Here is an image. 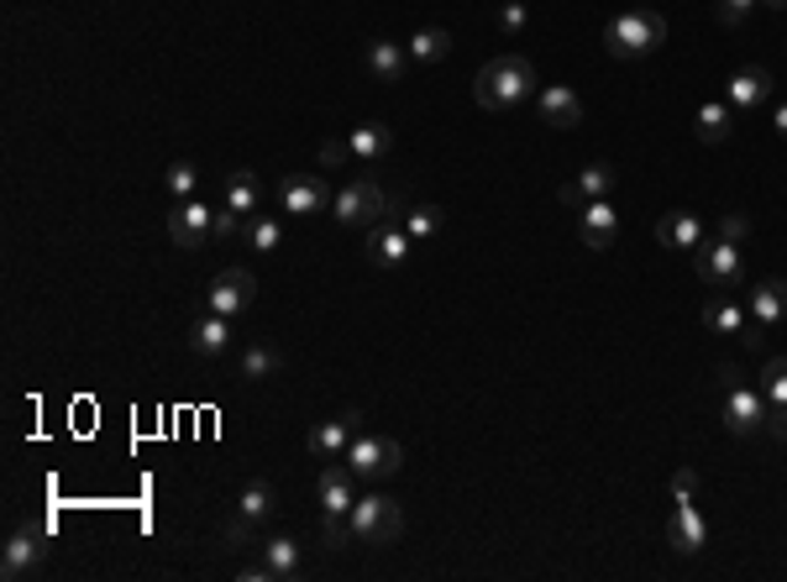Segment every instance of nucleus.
I'll use <instances>...</instances> for the list:
<instances>
[{"label":"nucleus","mask_w":787,"mask_h":582,"mask_svg":"<svg viewBox=\"0 0 787 582\" xmlns=\"http://www.w3.org/2000/svg\"><path fill=\"white\" fill-rule=\"evenodd\" d=\"M530 89H536V68H530V58H520V53H499L494 64L478 68L473 100H478L483 110H515Z\"/></svg>","instance_id":"f257e3e1"},{"label":"nucleus","mask_w":787,"mask_h":582,"mask_svg":"<svg viewBox=\"0 0 787 582\" xmlns=\"http://www.w3.org/2000/svg\"><path fill=\"white\" fill-rule=\"evenodd\" d=\"M661 43H667V17H656V11H625L604 26L610 58H646Z\"/></svg>","instance_id":"f03ea898"},{"label":"nucleus","mask_w":787,"mask_h":582,"mask_svg":"<svg viewBox=\"0 0 787 582\" xmlns=\"http://www.w3.org/2000/svg\"><path fill=\"white\" fill-rule=\"evenodd\" d=\"M331 216L342 220V226H378V220L389 216V194L378 190L373 179H352V184H342V190L331 194Z\"/></svg>","instance_id":"7ed1b4c3"},{"label":"nucleus","mask_w":787,"mask_h":582,"mask_svg":"<svg viewBox=\"0 0 787 582\" xmlns=\"http://www.w3.org/2000/svg\"><path fill=\"white\" fill-rule=\"evenodd\" d=\"M352 540H363V546H389L394 536H399V525H405V515H399V504L384 494H363L357 504H352Z\"/></svg>","instance_id":"20e7f679"},{"label":"nucleus","mask_w":787,"mask_h":582,"mask_svg":"<svg viewBox=\"0 0 787 582\" xmlns=\"http://www.w3.org/2000/svg\"><path fill=\"white\" fill-rule=\"evenodd\" d=\"M347 467L357 477H368V483L399 477V467H405V446H399V441H389V435H352Z\"/></svg>","instance_id":"39448f33"},{"label":"nucleus","mask_w":787,"mask_h":582,"mask_svg":"<svg viewBox=\"0 0 787 582\" xmlns=\"http://www.w3.org/2000/svg\"><path fill=\"white\" fill-rule=\"evenodd\" d=\"M693 273H699L709 289L730 294L741 283V247L735 241H699L693 247Z\"/></svg>","instance_id":"423d86ee"},{"label":"nucleus","mask_w":787,"mask_h":582,"mask_svg":"<svg viewBox=\"0 0 787 582\" xmlns=\"http://www.w3.org/2000/svg\"><path fill=\"white\" fill-rule=\"evenodd\" d=\"M169 231H174V241L184 247V252H205L216 237V211L205 205V200H179L174 216H169Z\"/></svg>","instance_id":"0eeeda50"},{"label":"nucleus","mask_w":787,"mask_h":582,"mask_svg":"<svg viewBox=\"0 0 787 582\" xmlns=\"http://www.w3.org/2000/svg\"><path fill=\"white\" fill-rule=\"evenodd\" d=\"M43 557H47V540H43V530H32V525H22V530H11V540L0 546V578H6V582H22V578H32V572L43 567Z\"/></svg>","instance_id":"6e6552de"},{"label":"nucleus","mask_w":787,"mask_h":582,"mask_svg":"<svg viewBox=\"0 0 787 582\" xmlns=\"http://www.w3.org/2000/svg\"><path fill=\"white\" fill-rule=\"evenodd\" d=\"M258 300V279L247 273V268H226L211 279V294H205V310H216V315H231L237 321L247 304Z\"/></svg>","instance_id":"1a4fd4ad"},{"label":"nucleus","mask_w":787,"mask_h":582,"mask_svg":"<svg viewBox=\"0 0 787 582\" xmlns=\"http://www.w3.org/2000/svg\"><path fill=\"white\" fill-rule=\"evenodd\" d=\"M300 572H305V557H300V546H294L289 536L268 540L258 567H241V578L247 582H294Z\"/></svg>","instance_id":"9d476101"},{"label":"nucleus","mask_w":787,"mask_h":582,"mask_svg":"<svg viewBox=\"0 0 787 582\" xmlns=\"http://www.w3.org/2000/svg\"><path fill=\"white\" fill-rule=\"evenodd\" d=\"M766 425V394L745 388L741 378H730V394H724V431L730 435H751Z\"/></svg>","instance_id":"9b49d317"},{"label":"nucleus","mask_w":787,"mask_h":582,"mask_svg":"<svg viewBox=\"0 0 787 582\" xmlns=\"http://www.w3.org/2000/svg\"><path fill=\"white\" fill-rule=\"evenodd\" d=\"M410 231L405 226H394L389 216L378 220V226H368V241H363V258H368V268H399V262L410 258Z\"/></svg>","instance_id":"f8f14e48"},{"label":"nucleus","mask_w":787,"mask_h":582,"mask_svg":"<svg viewBox=\"0 0 787 582\" xmlns=\"http://www.w3.org/2000/svg\"><path fill=\"white\" fill-rule=\"evenodd\" d=\"M703 540H709V525H703V515L693 509V498H672V519H667V546H672L678 557H693V551H703Z\"/></svg>","instance_id":"ddd939ff"},{"label":"nucleus","mask_w":787,"mask_h":582,"mask_svg":"<svg viewBox=\"0 0 787 582\" xmlns=\"http://www.w3.org/2000/svg\"><path fill=\"white\" fill-rule=\"evenodd\" d=\"M352 477H357V473L347 467V456H342V462L331 456L326 467H321V515H342V519L352 515V504H357Z\"/></svg>","instance_id":"4468645a"},{"label":"nucleus","mask_w":787,"mask_h":582,"mask_svg":"<svg viewBox=\"0 0 787 582\" xmlns=\"http://www.w3.org/2000/svg\"><path fill=\"white\" fill-rule=\"evenodd\" d=\"M357 420H363L357 410H347L342 420H321V425H315V431L305 435L310 456H321V462H331V456H347L352 435H357Z\"/></svg>","instance_id":"2eb2a0df"},{"label":"nucleus","mask_w":787,"mask_h":582,"mask_svg":"<svg viewBox=\"0 0 787 582\" xmlns=\"http://www.w3.org/2000/svg\"><path fill=\"white\" fill-rule=\"evenodd\" d=\"M745 310H751V325H756V331H772V325H783L787 321V279H766V283H756V289H751V304H745Z\"/></svg>","instance_id":"dca6fc26"},{"label":"nucleus","mask_w":787,"mask_h":582,"mask_svg":"<svg viewBox=\"0 0 787 582\" xmlns=\"http://www.w3.org/2000/svg\"><path fill=\"white\" fill-rule=\"evenodd\" d=\"M578 231L589 241V252H610L614 231H619V211H614L610 200H593V205L578 211Z\"/></svg>","instance_id":"f3484780"},{"label":"nucleus","mask_w":787,"mask_h":582,"mask_svg":"<svg viewBox=\"0 0 787 582\" xmlns=\"http://www.w3.org/2000/svg\"><path fill=\"white\" fill-rule=\"evenodd\" d=\"M610 190H614V169L610 163H589L572 184H562V205H578V211H583L593 200H610Z\"/></svg>","instance_id":"a211bd4d"},{"label":"nucleus","mask_w":787,"mask_h":582,"mask_svg":"<svg viewBox=\"0 0 787 582\" xmlns=\"http://www.w3.org/2000/svg\"><path fill=\"white\" fill-rule=\"evenodd\" d=\"M226 346H231V315L205 310V315L190 325V352H195V357H220Z\"/></svg>","instance_id":"6ab92c4d"},{"label":"nucleus","mask_w":787,"mask_h":582,"mask_svg":"<svg viewBox=\"0 0 787 582\" xmlns=\"http://www.w3.org/2000/svg\"><path fill=\"white\" fill-rule=\"evenodd\" d=\"M536 110H541V121H547V127H557V131H572L578 121H583V100H578L572 89H562V85H547V89H541Z\"/></svg>","instance_id":"aec40b11"},{"label":"nucleus","mask_w":787,"mask_h":582,"mask_svg":"<svg viewBox=\"0 0 787 582\" xmlns=\"http://www.w3.org/2000/svg\"><path fill=\"white\" fill-rule=\"evenodd\" d=\"M656 241L672 247V252H693L703 241V220L693 216V211H672V216L656 220Z\"/></svg>","instance_id":"412c9836"},{"label":"nucleus","mask_w":787,"mask_h":582,"mask_svg":"<svg viewBox=\"0 0 787 582\" xmlns=\"http://www.w3.org/2000/svg\"><path fill=\"white\" fill-rule=\"evenodd\" d=\"M279 205L289 216H315V211H326V184L321 179H284L279 184Z\"/></svg>","instance_id":"4be33fe9"},{"label":"nucleus","mask_w":787,"mask_h":582,"mask_svg":"<svg viewBox=\"0 0 787 582\" xmlns=\"http://www.w3.org/2000/svg\"><path fill=\"white\" fill-rule=\"evenodd\" d=\"M363 58H368V74L373 79H384V85L405 79V68H410V53H405L399 43H389V37H373Z\"/></svg>","instance_id":"5701e85b"},{"label":"nucleus","mask_w":787,"mask_h":582,"mask_svg":"<svg viewBox=\"0 0 787 582\" xmlns=\"http://www.w3.org/2000/svg\"><path fill=\"white\" fill-rule=\"evenodd\" d=\"M772 100V74L766 68H741L735 79H730V106L735 110H756V106H766Z\"/></svg>","instance_id":"b1692460"},{"label":"nucleus","mask_w":787,"mask_h":582,"mask_svg":"<svg viewBox=\"0 0 787 582\" xmlns=\"http://www.w3.org/2000/svg\"><path fill=\"white\" fill-rule=\"evenodd\" d=\"M352 158L357 163H378V158H389V148H394V137H389V127L384 121H363V127H352Z\"/></svg>","instance_id":"393cba45"},{"label":"nucleus","mask_w":787,"mask_h":582,"mask_svg":"<svg viewBox=\"0 0 787 582\" xmlns=\"http://www.w3.org/2000/svg\"><path fill=\"white\" fill-rule=\"evenodd\" d=\"M220 190H226V211H237V216H252V211H258L262 205V184H258V173H226V184H220Z\"/></svg>","instance_id":"a878e982"},{"label":"nucleus","mask_w":787,"mask_h":582,"mask_svg":"<svg viewBox=\"0 0 787 582\" xmlns=\"http://www.w3.org/2000/svg\"><path fill=\"white\" fill-rule=\"evenodd\" d=\"M273 515V483H262V477H252L247 488H241V498H237V515L231 519H241V525H258V519H268Z\"/></svg>","instance_id":"bb28decb"},{"label":"nucleus","mask_w":787,"mask_h":582,"mask_svg":"<svg viewBox=\"0 0 787 582\" xmlns=\"http://www.w3.org/2000/svg\"><path fill=\"white\" fill-rule=\"evenodd\" d=\"M405 53H410V64H441V58L452 53V32H446V26H425V32L410 37Z\"/></svg>","instance_id":"cd10ccee"},{"label":"nucleus","mask_w":787,"mask_h":582,"mask_svg":"<svg viewBox=\"0 0 787 582\" xmlns=\"http://www.w3.org/2000/svg\"><path fill=\"white\" fill-rule=\"evenodd\" d=\"M730 127H735V106H720V100H703L699 106V142H709V148H714V142H724V137H730Z\"/></svg>","instance_id":"c85d7f7f"},{"label":"nucleus","mask_w":787,"mask_h":582,"mask_svg":"<svg viewBox=\"0 0 787 582\" xmlns=\"http://www.w3.org/2000/svg\"><path fill=\"white\" fill-rule=\"evenodd\" d=\"M703 325L714 336H745V304L741 300H714L703 310Z\"/></svg>","instance_id":"c756f323"},{"label":"nucleus","mask_w":787,"mask_h":582,"mask_svg":"<svg viewBox=\"0 0 787 582\" xmlns=\"http://www.w3.org/2000/svg\"><path fill=\"white\" fill-rule=\"evenodd\" d=\"M279 367H284V357H279L273 346H247V352H241V378H247V384H262V378H273Z\"/></svg>","instance_id":"7c9ffc66"},{"label":"nucleus","mask_w":787,"mask_h":582,"mask_svg":"<svg viewBox=\"0 0 787 582\" xmlns=\"http://www.w3.org/2000/svg\"><path fill=\"white\" fill-rule=\"evenodd\" d=\"M241 237H247V247H252V252H279V247H284V226H279L273 216H252Z\"/></svg>","instance_id":"2f4dec72"},{"label":"nucleus","mask_w":787,"mask_h":582,"mask_svg":"<svg viewBox=\"0 0 787 582\" xmlns=\"http://www.w3.org/2000/svg\"><path fill=\"white\" fill-rule=\"evenodd\" d=\"M762 394H766V405H787V357H772V363H766Z\"/></svg>","instance_id":"473e14b6"},{"label":"nucleus","mask_w":787,"mask_h":582,"mask_svg":"<svg viewBox=\"0 0 787 582\" xmlns=\"http://www.w3.org/2000/svg\"><path fill=\"white\" fill-rule=\"evenodd\" d=\"M163 184H169V194H174V205H179V200H195L200 169H195V163H174V169H169V179H163Z\"/></svg>","instance_id":"72a5a7b5"},{"label":"nucleus","mask_w":787,"mask_h":582,"mask_svg":"<svg viewBox=\"0 0 787 582\" xmlns=\"http://www.w3.org/2000/svg\"><path fill=\"white\" fill-rule=\"evenodd\" d=\"M436 226H441L436 205H416V211H410V220H405V231H410L416 241H431V237H436Z\"/></svg>","instance_id":"f704fd0d"},{"label":"nucleus","mask_w":787,"mask_h":582,"mask_svg":"<svg viewBox=\"0 0 787 582\" xmlns=\"http://www.w3.org/2000/svg\"><path fill=\"white\" fill-rule=\"evenodd\" d=\"M525 22H530V6H525V0H504V6H499V26H504V32H509V37H520Z\"/></svg>","instance_id":"c9c22d12"},{"label":"nucleus","mask_w":787,"mask_h":582,"mask_svg":"<svg viewBox=\"0 0 787 582\" xmlns=\"http://www.w3.org/2000/svg\"><path fill=\"white\" fill-rule=\"evenodd\" d=\"M756 6H762V0H714V11H720V22H724V26H741L745 17L756 11Z\"/></svg>","instance_id":"e433bc0d"},{"label":"nucleus","mask_w":787,"mask_h":582,"mask_svg":"<svg viewBox=\"0 0 787 582\" xmlns=\"http://www.w3.org/2000/svg\"><path fill=\"white\" fill-rule=\"evenodd\" d=\"M745 237H751V220H745L741 211H730V216L720 220V241H735V247H741Z\"/></svg>","instance_id":"4c0bfd02"},{"label":"nucleus","mask_w":787,"mask_h":582,"mask_svg":"<svg viewBox=\"0 0 787 582\" xmlns=\"http://www.w3.org/2000/svg\"><path fill=\"white\" fill-rule=\"evenodd\" d=\"M321 163H326V169H347V163H357V158H352V142H321Z\"/></svg>","instance_id":"58836bf2"},{"label":"nucleus","mask_w":787,"mask_h":582,"mask_svg":"<svg viewBox=\"0 0 787 582\" xmlns=\"http://www.w3.org/2000/svg\"><path fill=\"white\" fill-rule=\"evenodd\" d=\"M766 435L787 441V405H766Z\"/></svg>","instance_id":"ea45409f"},{"label":"nucleus","mask_w":787,"mask_h":582,"mask_svg":"<svg viewBox=\"0 0 787 582\" xmlns=\"http://www.w3.org/2000/svg\"><path fill=\"white\" fill-rule=\"evenodd\" d=\"M693 488H699V473H693V467H678V473H672V498H693Z\"/></svg>","instance_id":"a19ab883"},{"label":"nucleus","mask_w":787,"mask_h":582,"mask_svg":"<svg viewBox=\"0 0 787 582\" xmlns=\"http://www.w3.org/2000/svg\"><path fill=\"white\" fill-rule=\"evenodd\" d=\"M237 211H226V205H220V211H216V237L220 241H226V237H237Z\"/></svg>","instance_id":"79ce46f5"},{"label":"nucleus","mask_w":787,"mask_h":582,"mask_svg":"<svg viewBox=\"0 0 787 582\" xmlns=\"http://www.w3.org/2000/svg\"><path fill=\"white\" fill-rule=\"evenodd\" d=\"M772 127H777V137H783V142H787V100H783V106H777V110H772Z\"/></svg>","instance_id":"37998d69"},{"label":"nucleus","mask_w":787,"mask_h":582,"mask_svg":"<svg viewBox=\"0 0 787 582\" xmlns=\"http://www.w3.org/2000/svg\"><path fill=\"white\" fill-rule=\"evenodd\" d=\"M766 11H787V0H762Z\"/></svg>","instance_id":"c03bdc74"}]
</instances>
